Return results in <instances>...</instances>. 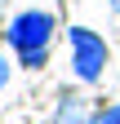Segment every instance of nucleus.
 <instances>
[{"label":"nucleus","mask_w":120,"mask_h":124,"mask_svg":"<svg viewBox=\"0 0 120 124\" xmlns=\"http://www.w3.org/2000/svg\"><path fill=\"white\" fill-rule=\"evenodd\" d=\"M9 49L18 53V67L40 71L49 62V40H53V13L49 9H22L5 31Z\"/></svg>","instance_id":"f257e3e1"},{"label":"nucleus","mask_w":120,"mask_h":124,"mask_svg":"<svg viewBox=\"0 0 120 124\" xmlns=\"http://www.w3.org/2000/svg\"><path fill=\"white\" fill-rule=\"evenodd\" d=\"M85 124H120V102H116V106H107V111H98V115H89Z\"/></svg>","instance_id":"20e7f679"},{"label":"nucleus","mask_w":120,"mask_h":124,"mask_svg":"<svg viewBox=\"0 0 120 124\" xmlns=\"http://www.w3.org/2000/svg\"><path fill=\"white\" fill-rule=\"evenodd\" d=\"M89 115H85V106H80V98H67L62 106H58V120L53 124H85Z\"/></svg>","instance_id":"7ed1b4c3"},{"label":"nucleus","mask_w":120,"mask_h":124,"mask_svg":"<svg viewBox=\"0 0 120 124\" xmlns=\"http://www.w3.org/2000/svg\"><path fill=\"white\" fill-rule=\"evenodd\" d=\"M67 44H71V71H76V80L80 84H98L102 67H107V40L98 31H89V27H71Z\"/></svg>","instance_id":"f03ea898"},{"label":"nucleus","mask_w":120,"mask_h":124,"mask_svg":"<svg viewBox=\"0 0 120 124\" xmlns=\"http://www.w3.org/2000/svg\"><path fill=\"white\" fill-rule=\"evenodd\" d=\"M111 9H116V18H120V0H111Z\"/></svg>","instance_id":"423d86ee"},{"label":"nucleus","mask_w":120,"mask_h":124,"mask_svg":"<svg viewBox=\"0 0 120 124\" xmlns=\"http://www.w3.org/2000/svg\"><path fill=\"white\" fill-rule=\"evenodd\" d=\"M9 75H13V67H9V58L0 53V93H5V84H9Z\"/></svg>","instance_id":"39448f33"}]
</instances>
